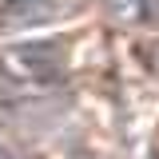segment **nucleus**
<instances>
[{
  "label": "nucleus",
  "instance_id": "nucleus-1",
  "mask_svg": "<svg viewBox=\"0 0 159 159\" xmlns=\"http://www.w3.org/2000/svg\"><path fill=\"white\" fill-rule=\"evenodd\" d=\"M8 60L16 64L20 76H32V80H48V76H56L60 68H64V52H60L56 44H48V40L20 44V48H12Z\"/></svg>",
  "mask_w": 159,
  "mask_h": 159
},
{
  "label": "nucleus",
  "instance_id": "nucleus-2",
  "mask_svg": "<svg viewBox=\"0 0 159 159\" xmlns=\"http://www.w3.org/2000/svg\"><path fill=\"white\" fill-rule=\"evenodd\" d=\"M60 0H8V16L20 20V24H32L40 16H52Z\"/></svg>",
  "mask_w": 159,
  "mask_h": 159
},
{
  "label": "nucleus",
  "instance_id": "nucleus-3",
  "mask_svg": "<svg viewBox=\"0 0 159 159\" xmlns=\"http://www.w3.org/2000/svg\"><path fill=\"white\" fill-rule=\"evenodd\" d=\"M0 159H20L16 151H12V147H8V143H4V139H0Z\"/></svg>",
  "mask_w": 159,
  "mask_h": 159
}]
</instances>
